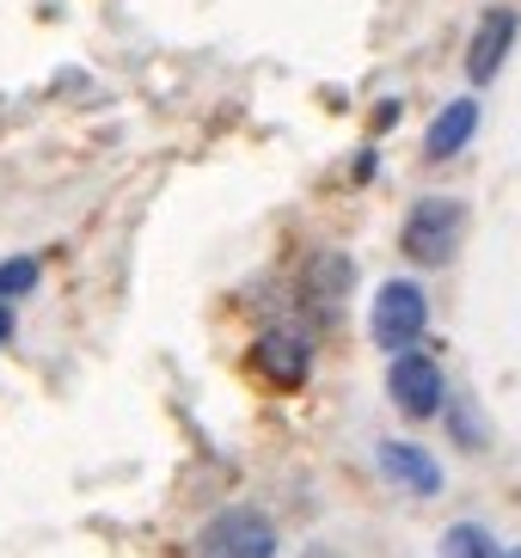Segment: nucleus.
I'll return each instance as SVG.
<instances>
[{
    "label": "nucleus",
    "instance_id": "423d86ee",
    "mask_svg": "<svg viewBox=\"0 0 521 558\" xmlns=\"http://www.w3.org/2000/svg\"><path fill=\"white\" fill-rule=\"evenodd\" d=\"M375 466H380V478L387 485H399V492H411V497H441V460L429 454V448H417V442H380L375 448Z\"/></svg>",
    "mask_w": 521,
    "mask_h": 558
},
{
    "label": "nucleus",
    "instance_id": "7ed1b4c3",
    "mask_svg": "<svg viewBox=\"0 0 521 558\" xmlns=\"http://www.w3.org/2000/svg\"><path fill=\"white\" fill-rule=\"evenodd\" d=\"M196 558H277V522L264 509L233 504L196 534Z\"/></svg>",
    "mask_w": 521,
    "mask_h": 558
},
{
    "label": "nucleus",
    "instance_id": "f8f14e48",
    "mask_svg": "<svg viewBox=\"0 0 521 558\" xmlns=\"http://www.w3.org/2000/svg\"><path fill=\"white\" fill-rule=\"evenodd\" d=\"M301 558H343V553H331V546H307Z\"/></svg>",
    "mask_w": 521,
    "mask_h": 558
},
{
    "label": "nucleus",
    "instance_id": "20e7f679",
    "mask_svg": "<svg viewBox=\"0 0 521 558\" xmlns=\"http://www.w3.org/2000/svg\"><path fill=\"white\" fill-rule=\"evenodd\" d=\"M387 399L405 417H436V411H448V375H441V362L424 356V350H405V356L387 362Z\"/></svg>",
    "mask_w": 521,
    "mask_h": 558
},
{
    "label": "nucleus",
    "instance_id": "4468645a",
    "mask_svg": "<svg viewBox=\"0 0 521 558\" xmlns=\"http://www.w3.org/2000/svg\"><path fill=\"white\" fill-rule=\"evenodd\" d=\"M509 558H521V546H516V553H509Z\"/></svg>",
    "mask_w": 521,
    "mask_h": 558
},
{
    "label": "nucleus",
    "instance_id": "39448f33",
    "mask_svg": "<svg viewBox=\"0 0 521 558\" xmlns=\"http://www.w3.org/2000/svg\"><path fill=\"white\" fill-rule=\"evenodd\" d=\"M516 37H521V13H516V7H490V13L478 19L473 44H467V81H473V86L497 81L504 62H509V50H516Z\"/></svg>",
    "mask_w": 521,
    "mask_h": 558
},
{
    "label": "nucleus",
    "instance_id": "ddd939ff",
    "mask_svg": "<svg viewBox=\"0 0 521 558\" xmlns=\"http://www.w3.org/2000/svg\"><path fill=\"white\" fill-rule=\"evenodd\" d=\"M7 326H13V319H7V307H0V338H7Z\"/></svg>",
    "mask_w": 521,
    "mask_h": 558
},
{
    "label": "nucleus",
    "instance_id": "f257e3e1",
    "mask_svg": "<svg viewBox=\"0 0 521 558\" xmlns=\"http://www.w3.org/2000/svg\"><path fill=\"white\" fill-rule=\"evenodd\" d=\"M460 240H467V203L460 197H417L399 221V252L424 270L455 264Z\"/></svg>",
    "mask_w": 521,
    "mask_h": 558
},
{
    "label": "nucleus",
    "instance_id": "1a4fd4ad",
    "mask_svg": "<svg viewBox=\"0 0 521 558\" xmlns=\"http://www.w3.org/2000/svg\"><path fill=\"white\" fill-rule=\"evenodd\" d=\"M473 135H478V99L467 93V99H448L436 111V123H429V135H424V154L429 160H455V154H467Z\"/></svg>",
    "mask_w": 521,
    "mask_h": 558
},
{
    "label": "nucleus",
    "instance_id": "f03ea898",
    "mask_svg": "<svg viewBox=\"0 0 521 558\" xmlns=\"http://www.w3.org/2000/svg\"><path fill=\"white\" fill-rule=\"evenodd\" d=\"M368 331H375V344L387 350V356H405V350L424 344V331H429V295H424V282H411V277L380 282L375 307H368Z\"/></svg>",
    "mask_w": 521,
    "mask_h": 558
},
{
    "label": "nucleus",
    "instance_id": "9d476101",
    "mask_svg": "<svg viewBox=\"0 0 521 558\" xmlns=\"http://www.w3.org/2000/svg\"><path fill=\"white\" fill-rule=\"evenodd\" d=\"M436 558H509V553L497 546V534H490V527H478V522H455L448 534H441Z\"/></svg>",
    "mask_w": 521,
    "mask_h": 558
},
{
    "label": "nucleus",
    "instance_id": "6e6552de",
    "mask_svg": "<svg viewBox=\"0 0 521 558\" xmlns=\"http://www.w3.org/2000/svg\"><path fill=\"white\" fill-rule=\"evenodd\" d=\"M350 282H356V264L343 258V252H313L307 282H301V301H307L319 319H331V313L350 301Z\"/></svg>",
    "mask_w": 521,
    "mask_h": 558
},
{
    "label": "nucleus",
    "instance_id": "0eeeda50",
    "mask_svg": "<svg viewBox=\"0 0 521 558\" xmlns=\"http://www.w3.org/2000/svg\"><path fill=\"white\" fill-rule=\"evenodd\" d=\"M252 362H258V375L270 380V387H301L307 368H313V344L289 326H270L258 338V350H252Z\"/></svg>",
    "mask_w": 521,
    "mask_h": 558
},
{
    "label": "nucleus",
    "instance_id": "9b49d317",
    "mask_svg": "<svg viewBox=\"0 0 521 558\" xmlns=\"http://www.w3.org/2000/svg\"><path fill=\"white\" fill-rule=\"evenodd\" d=\"M37 289V258H7L0 264V301H19Z\"/></svg>",
    "mask_w": 521,
    "mask_h": 558
}]
</instances>
